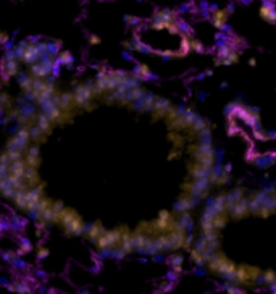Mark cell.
Instances as JSON below:
<instances>
[{"label": "cell", "instance_id": "10", "mask_svg": "<svg viewBox=\"0 0 276 294\" xmlns=\"http://www.w3.org/2000/svg\"><path fill=\"white\" fill-rule=\"evenodd\" d=\"M46 254H47V250L42 249V250H41V257H46Z\"/></svg>", "mask_w": 276, "mask_h": 294}, {"label": "cell", "instance_id": "5", "mask_svg": "<svg viewBox=\"0 0 276 294\" xmlns=\"http://www.w3.org/2000/svg\"><path fill=\"white\" fill-rule=\"evenodd\" d=\"M60 47H61L60 42H48V44H47V53L57 55V53H60Z\"/></svg>", "mask_w": 276, "mask_h": 294}, {"label": "cell", "instance_id": "7", "mask_svg": "<svg viewBox=\"0 0 276 294\" xmlns=\"http://www.w3.org/2000/svg\"><path fill=\"white\" fill-rule=\"evenodd\" d=\"M16 71H18V65L15 60H10V62H7V75H16Z\"/></svg>", "mask_w": 276, "mask_h": 294}, {"label": "cell", "instance_id": "6", "mask_svg": "<svg viewBox=\"0 0 276 294\" xmlns=\"http://www.w3.org/2000/svg\"><path fill=\"white\" fill-rule=\"evenodd\" d=\"M38 126L41 128V131H47L48 126H50V120H48L46 115H41L39 121H38Z\"/></svg>", "mask_w": 276, "mask_h": 294}, {"label": "cell", "instance_id": "9", "mask_svg": "<svg viewBox=\"0 0 276 294\" xmlns=\"http://www.w3.org/2000/svg\"><path fill=\"white\" fill-rule=\"evenodd\" d=\"M99 42H100V39L95 38V36H92V38H91V44H99Z\"/></svg>", "mask_w": 276, "mask_h": 294}, {"label": "cell", "instance_id": "2", "mask_svg": "<svg viewBox=\"0 0 276 294\" xmlns=\"http://www.w3.org/2000/svg\"><path fill=\"white\" fill-rule=\"evenodd\" d=\"M89 97H91V91L89 88H79L76 91V94H75V102L78 103V105H83L84 102H88L89 100Z\"/></svg>", "mask_w": 276, "mask_h": 294}, {"label": "cell", "instance_id": "8", "mask_svg": "<svg viewBox=\"0 0 276 294\" xmlns=\"http://www.w3.org/2000/svg\"><path fill=\"white\" fill-rule=\"evenodd\" d=\"M10 38L5 33H0V44H8Z\"/></svg>", "mask_w": 276, "mask_h": 294}, {"label": "cell", "instance_id": "1", "mask_svg": "<svg viewBox=\"0 0 276 294\" xmlns=\"http://www.w3.org/2000/svg\"><path fill=\"white\" fill-rule=\"evenodd\" d=\"M41 57H42V52L39 50L38 44H31V46L26 47V50H24L23 60L26 63H36Z\"/></svg>", "mask_w": 276, "mask_h": 294}, {"label": "cell", "instance_id": "4", "mask_svg": "<svg viewBox=\"0 0 276 294\" xmlns=\"http://www.w3.org/2000/svg\"><path fill=\"white\" fill-rule=\"evenodd\" d=\"M57 62L60 65H71L73 62V55L70 52H63V53H60V58L57 60Z\"/></svg>", "mask_w": 276, "mask_h": 294}, {"label": "cell", "instance_id": "3", "mask_svg": "<svg viewBox=\"0 0 276 294\" xmlns=\"http://www.w3.org/2000/svg\"><path fill=\"white\" fill-rule=\"evenodd\" d=\"M13 199H15V202L18 204V207H21V209H24V207H26V193H24V189H16Z\"/></svg>", "mask_w": 276, "mask_h": 294}]
</instances>
